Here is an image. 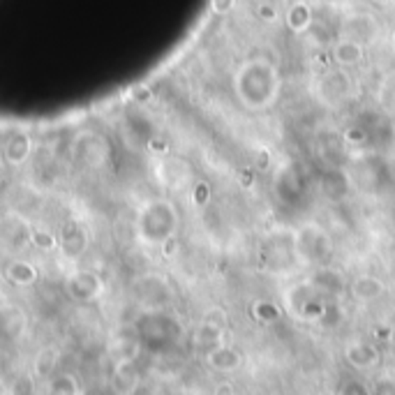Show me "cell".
<instances>
[{
  "instance_id": "5b68a950",
  "label": "cell",
  "mask_w": 395,
  "mask_h": 395,
  "mask_svg": "<svg viewBox=\"0 0 395 395\" xmlns=\"http://www.w3.org/2000/svg\"><path fill=\"white\" fill-rule=\"evenodd\" d=\"M347 361L356 370H372V367L379 365V354L370 345H352L347 349Z\"/></svg>"
},
{
  "instance_id": "5bb4252c",
  "label": "cell",
  "mask_w": 395,
  "mask_h": 395,
  "mask_svg": "<svg viewBox=\"0 0 395 395\" xmlns=\"http://www.w3.org/2000/svg\"><path fill=\"white\" fill-rule=\"evenodd\" d=\"M393 51H395V33H393Z\"/></svg>"
},
{
  "instance_id": "52a82bcc",
  "label": "cell",
  "mask_w": 395,
  "mask_h": 395,
  "mask_svg": "<svg viewBox=\"0 0 395 395\" xmlns=\"http://www.w3.org/2000/svg\"><path fill=\"white\" fill-rule=\"evenodd\" d=\"M287 23L293 33H303L308 31V26L312 23V14H310V7L305 3H296L289 10L287 14Z\"/></svg>"
},
{
  "instance_id": "277c9868",
  "label": "cell",
  "mask_w": 395,
  "mask_h": 395,
  "mask_svg": "<svg viewBox=\"0 0 395 395\" xmlns=\"http://www.w3.org/2000/svg\"><path fill=\"white\" fill-rule=\"evenodd\" d=\"M330 56H333V60L340 67H354L363 60V44L352 38H342L333 44Z\"/></svg>"
},
{
  "instance_id": "6da1fadb",
  "label": "cell",
  "mask_w": 395,
  "mask_h": 395,
  "mask_svg": "<svg viewBox=\"0 0 395 395\" xmlns=\"http://www.w3.org/2000/svg\"><path fill=\"white\" fill-rule=\"evenodd\" d=\"M280 84L278 70L264 60L245 63L236 75V93L250 112H261L271 107L278 99Z\"/></svg>"
},
{
  "instance_id": "ba28073f",
  "label": "cell",
  "mask_w": 395,
  "mask_h": 395,
  "mask_svg": "<svg viewBox=\"0 0 395 395\" xmlns=\"http://www.w3.org/2000/svg\"><path fill=\"white\" fill-rule=\"evenodd\" d=\"M377 99H379V104L386 112H395V72H389L382 79L379 90H377Z\"/></svg>"
},
{
  "instance_id": "8fae6325",
  "label": "cell",
  "mask_w": 395,
  "mask_h": 395,
  "mask_svg": "<svg viewBox=\"0 0 395 395\" xmlns=\"http://www.w3.org/2000/svg\"><path fill=\"white\" fill-rule=\"evenodd\" d=\"M236 5V0H210V7H213L215 14H227L232 12Z\"/></svg>"
},
{
  "instance_id": "30bf717a",
  "label": "cell",
  "mask_w": 395,
  "mask_h": 395,
  "mask_svg": "<svg viewBox=\"0 0 395 395\" xmlns=\"http://www.w3.org/2000/svg\"><path fill=\"white\" fill-rule=\"evenodd\" d=\"M206 324H210L213 328H224L227 324V317L222 310H210V315L206 317Z\"/></svg>"
},
{
  "instance_id": "8992f818",
  "label": "cell",
  "mask_w": 395,
  "mask_h": 395,
  "mask_svg": "<svg viewBox=\"0 0 395 395\" xmlns=\"http://www.w3.org/2000/svg\"><path fill=\"white\" fill-rule=\"evenodd\" d=\"M384 291H386L384 282L379 278H374V275H361V278H356L352 282V293H354V298H358V301L379 298Z\"/></svg>"
},
{
  "instance_id": "3957f363",
  "label": "cell",
  "mask_w": 395,
  "mask_h": 395,
  "mask_svg": "<svg viewBox=\"0 0 395 395\" xmlns=\"http://www.w3.org/2000/svg\"><path fill=\"white\" fill-rule=\"evenodd\" d=\"M206 363L215 372H234L243 365V354L234 347H215L206 356Z\"/></svg>"
},
{
  "instance_id": "4fadbf2b",
  "label": "cell",
  "mask_w": 395,
  "mask_h": 395,
  "mask_svg": "<svg viewBox=\"0 0 395 395\" xmlns=\"http://www.w3.org/2000/svg\"><path fill=\"white\" fill-rule=\"evenodd\" d=\"M372 3H377V5H386V3H391V0H372Z\"/></svg>"
},
{
  "instance_id": "7c38bea8",
  "label": "cell",
  "mask_w": 395,
  "mask_h": 395,
  "mask_svg": "<svg viewBox=\"0 0 395 395\" xmlns=\"http://www.w3.org/2000/svg\"><path fill=\"white\" fill-rule=\"evenodd\" d=\"M259 16H261V21H266V23L278 21V12H275L273 5H261L259 7Z\"/></svg>"
},
{
  "instance_id": "7a4b0ae2",
  "label": "cell",
  "mask_w": 395,
  "mask_h": 395,
  "mask_svg": "<svg viewBox=\"0 0 395 395\" xmlns=\"http://www.w3.org/2000/svg\"><path fill=\"white\" fill-rule=\"evenodd\" d=\"M349 90H352V79H349L347 72H328V75L321 77L319 81V93L321 99L328 104H335L337 99H342L349 95Z\"/></svg>"
},
{
  "instance_id": "9c48e42d",
  "label": "cell",
  "mask_w": 395,
  "mask_h": 395,
  "mask_svg": "<svg viewBox=\"0 0 395 395\" xmlns=\"http://www.w3.org/2000/svg\"><path fill=\"white\" fill-rule=\"evenodd\" d=\"M254 317L256 319H261L266 321V324H271V321H278L282 317V312L278 305H273V303H266V301H259V303H254Z\"/></svg>"
}]
</instances>
